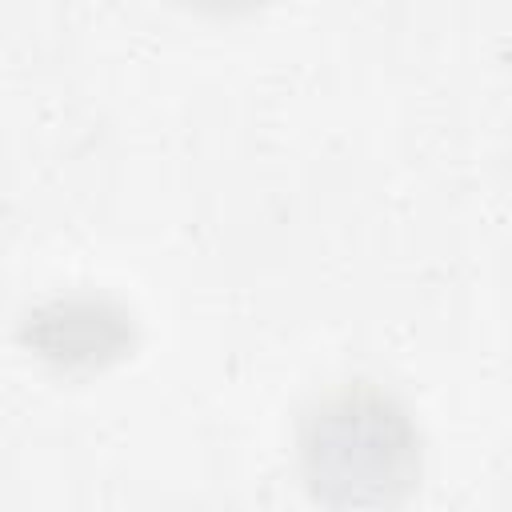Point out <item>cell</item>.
I'll return each mask as SVG.
<instances>
[{"mask_svg":"<svg viewBox=\"0 0 512 512\" xmlns=\"http://www.w3.org/2000/svg\"><path fill=\"white\" fill-rule=\"evenodd\" d=\"M420 456L408 404L376 380L332 384L296 420L300 476L316 500L336 508L400 504L416 488Z\"/></svg>","mask_w":512,"mask_h":512,"instance_id":"6da1fadb","label":"cell"},{"mask_svg":"<svg viewBox=\"0 0 512 512\" xmlns=\"http://www.w3.org/2000/svg\"><path fill=\"white\" fill-rule=\"evenodd\" d=\"M24 344L60 368H100L124 356L136 340L132 312L104 292H64L40 300L24 324Z\"/></svg>","mask_w":512,"mask_h":512,"instance_id":"7a4b0ae2","label":"cell"},{"mask_svg":"<svg viewBox=\"0 0 512 512\" xmlns=\"http://www.w3.org/2000/svg\"><path fill=\"white\" fill-rule=\"evenodd\" d=\"M188 4L200 12H248V8H260L264 0H188Z\"/></svg>","mask_w":512,"mask_h":512,"instance_id":"3957f363","label":"cell"}]
</instances>
